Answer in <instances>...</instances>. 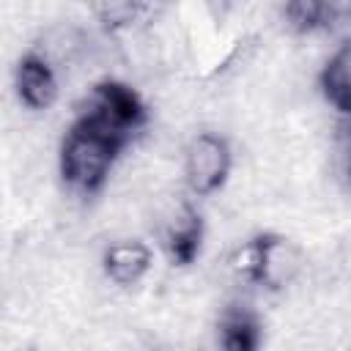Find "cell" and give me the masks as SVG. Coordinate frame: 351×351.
<instances>
[{
    "label": "cell",
    "instance_id": "12",
    "mask_svg": "<svg viewBox=\"0 0 351 351\" xmlns=\"http://www.w3.org/2000/svg\"><path fill=\"white\" fill-rule=\"evenodd\" d=\"M340 154H343L346 176L351 178V112L343 115V121H340Z\"/></svg>",
    "mask_w": 351,
    "mask_h": 351
},
{
    "label": "cell",
    "instance_id": "10",
    "mask_svg": "<svg viewBox=\"0 0 351 351\" xmlns=\"http://www.w3.org/2000/svg\"><path fill=\"white\" fill-rule=\"evenodd\" d=\"M318 88L340 115L351 112V38L337 44V49L326 58L318 71Z\"/></svg>",
    "mask_w": 351,
    "mask_h": 351
},
{
    "label": "cell",
    "instance_id": "2",
    "mask_svg": "<svg viewBox=\"0 0 351 351\" xmlns=\"http://www.w3.org/2000/svg\"><path fill=\"white\" fill-rule=\"evenodd\" d=\"M77 115L96 123L99 129H104L107 134L118 137L126 145L148 126L151 118L145 99L132 85L115 77H104L93 82L88 96L80 101Z\"/></svg>",
    "mask_w": 351,
    "mask_h": 351
},
{
    "label": "cell",
    "instance_id": "4",
    "mask_svg": "<svg viewBox=\"0 0 351 351\" xmlns=\"http://www.w3.org/2000/svg\"><path fill=\"white\" fill-rule=\"evenodd\" d=\"M233 148L217 132H197L184 151V181L192 197H208L228 184Z\"/></svg>",
    "mask_w": 351,
    "mask_h": 351
},
{
    "label": "cell",
    "instance_id": "6",
    "mask_svg": "<svg viewBox=\"0 0 351 351\" xmlns=\"http://www.w3.org/2000/svg\"><path fill=\"white\" fill-rule=\"evenodd\" d=\"M14 90H16V99L22 107L49 110L60 90L52 63L41 52L27 49L14 66Z\"/></svg>",
    "mask_w": 351,
    "mask_h": 351
},
{
    "label": "cell",
    "instance_id": "11",
    "mask_svg": "<svg viewBox=\"0 0 351 351\" xmlns=\"http://www.w3.org/2000/svg\"><path fill=\"white\" fill-rule=\"evenodd\" d=\"M143 11H148V5H143V3H110V5H99L96 8L99 19L110 30L123 27V25H132L137 19V14H143Z\"/></svg>",
    "mask_w": 351,
    "mask_h": 351
},
{
    "label": "cell",
    "instance_id": "3",
    "mask_svg": "<svg viewBox=\"0 0 351 351\" xmlns=\"http://www.w3.org/2000/svg\"><path fill=\"white\" fill-rule=\"evenodd\" d=\"M230 266L241 280L277 291L299 271V252L282 233L261 230L233 250Z\"/></svg>",
    "mask_w": 351,
    "mask_h": 351
},
{
    "label": "cell",
    "instance_id": "8",
    "mask_svg": "<svg viewBox=\"0 0 351 351\" xmlns=\"http://www.w3.org/2000/svg\"><path fill=\"white\" fill-rule=\"evenodd\" d=\"M219 351H261L263 348V321L241 302H230L217 318Z\"/></svg>",
    "mask_w": 351,
    "mask_h": 351
},
{
    "label": "cell",
    "instance_id": "5",
    "mask_svg": "<svg viewBox=\"0 0 351 351\" xmlns=\"http://www.w3.org/2000/svg\"><path fill=\"white\" fill-rule=\"evenodd\" d=\"M206 239V222L192 197H181L176 208L162 222V250L167 261L178 269L192 266L200 258Z\"/></svg>",
    "mask_w": 351,
    "mask_h": 351
},
{
    "label": "cell",
    "instance_id": "9",
    "mask_svg": "<svg viewBox=\"0 0 351 351\" xmlns=\"http://www.w3.org/2000/svg\"><path fill=\"white\" fill-rule=\"evenodd\" d=\"M280 14L293 33L310 36V33L332 30L335 25L346 22V16H351V5L332 0H291L280 8Z\"/></svg>",
    "mask_w": 351,
    "mask_h": 351
},
{
    "label": "cell",
    "instance_id": "1",
    "mask_svg": "<svg viewBox=\"0 0 351 351\" xmlns=\"http://www.w3.org/2000/svg\"><path fill=\"white\" fill-rule=\"evenodd\" d=\"M126 143L107 134L96 123L74 115V121L66 126V134L58 148V173L60 181L82 195L93 197L104 189L118 156L123 154Z\"/></svg>",
    "mask_w": 351,
    "mask_h": 351
},
{
    "label": "cell",
    "instance_id": "7",
    "mask_svg": "<svg viewBox=\"0 0 351 351\" xmlns=\"http://www.w3.org/2000/svg\"><path fill=\"white\" fill-rule=\"evenodd\" d=\"M154 266V252L140 239H121L104 247L101 252V271L118 288L137 285Z\"/></svg>",
    "mask_w": 351,
    "mask_h": 351
}]
</instances>
